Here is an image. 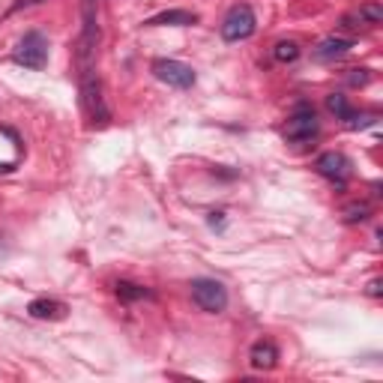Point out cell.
<instances>
[{"mask_svg": "<svg viewBox=\"0 0 383 383\" xmlns=\"http://www.w3.org/2000/svg\"><path fill=\"white\" fill-rule=\"evenodd\" d=\"M315 168H318L320 177H327L329 183H336V186H345L347 177H350V162H347V156H345V153H336V150H329V153L318 156Z\"/></svg>", "mask_w": 383, "mask_h": 383, "instance_id": "obj_7", "label": "cell"}, {"mask_svg": "<svg viewBox=\"0 0 383 383\" xmlns=\"http://www.w3.org/2000/svg\"><path fill=\"white\" fill-rule=\"evenodd\" d=\"M198 22V15L195 13H189V9H168V13H159L153 18H147V27H189V24H195Z\"/></svg>", "mask_w": 383, "mask_h": 383, "instance_id": "obj_10", "label": "cell"}, {"mask_svg": "<svg viewBox=\"0 0 383 383\" xmlns=\"http://www.w3.org/2000/svg\"><path fill=\"white\" fill-rule=\"evenodd\" d=\"M153 75L162 84L177 87V90H189L192 84H195V72H192V66H186L183 60H168V57L156 60V63H153Z\"/></svg>", "mask_w": 383, "mask_h": 383, "instance_id": "obj_6", "label": "cell"}, {"mask_svg": "<svg viewBox=\"0 0 383 383\" xmlns=\"http://www.w3.org/2000/svg\"><path fill=\"white\" fill-rule=\"evenodd\" d=\"M368 216H371V204H366V201L345 207V221H350V225H357V221H366Z\"/></svg>", "mask_w": 383, "mask_h": 383, "instance_id": "obj_16", "label": "cell"}, {"mask_svg": "<svg viewBox=\"0 0 383 383\" xmlns=\"http://www.w3.org/2000/svg\"><path fill=\"white\" fill-rule=\"evenodd\" d=\"M81 105L93 126H105L111 120V111L102 96V81H99V75L93 69H81Z\"/></svg>", "mask_w": 383, "mask_h": 383, "instance_id": "obj_1", "label": "cell"}, {"mask_svg": "<svg viewBox=\"0 0 383 383\" xmlns=\"http://www.w3.org/2000/svg\"><path fill=\"white\" fill-rule=\"evenodd\" d=\"M249 362L255 366L258 371H269V368H276V362H279V347L273 345L269 338H260L251 345L249 350Z\"/></svg>", "mask_w": 383, "mask_h": 383, "instance_id": "obj_9", "label": "cell"}, {"mask_svg": "<svg viewBox=\"0 0 383 383\" xmlns=\"http://www.w3.org/2000/svg\"><path fill=\"white\" fill-rule=\"evenodd\" d=\"M114 290H117V297L123 302H135V299H150V297H153L144 285H135V281H117Z\"/></svg>", "mask_w": 383, "mask_h": 383, "instance_id": "obj_13", "label": "cell"}, {"mask_svg": "<svg viewBox=\"0 0 383 383\" xmlns=\"http://www.w3.org/2000/svg\"><path fill=\"white\" fill-rule=\"evenodd\" d=\"M380 294H383L380 279H371V281H368V297H380Z\"/></svg>", "mask_w": 383, "mask_h": 383, "instance_id": "obj_18", "label": "cell"}, {"mask_svg": "<svg viewBox=\"0 0 383 383\" xmlns=\"http://www.w3.org/2000/svg\"><path fill=\"white\" fill-rule=\"evenodd\" d=\"M27 315L36 318V320H60L66 315V306L60 299H48V297H39L27 306Z\"/></svg>", "mask_w": 383, "mask_h": 383, "instance_id": "obj_11", "label": "cell"}, {"mask_svg": "<svg viewBox=\"0 0 383 383\" xmlns=\"http://www.w3.org/2000/svg\"><path fill=\"white\" fill-rule=\"evenodd\" d=\"M13 60L24 69H45V63H48V39L39 33V30H30V33H24L22 39H18Z\"/></svg>", "mask_w": 383, "mask_h": 383, "instance_id": "obj_2", "label": "cell"}, {"mask_svg": "<svg viewBox=\"0 0 383 383\" xmlns=\"http://www.w3.org/2000/svg\"><path fill=\"white\" fill-rule=\"evenodd\" d=\"M221 216H225V213H213V219H210V225H213V228H216V225H221Z\"/></svg>", "mask_w": 383, "mask_h": 383, "instance_id": "obj_19", "label": "cell"}, {"mask_svg": "<svg viewBox=\"0 0 383 383\" xmlns=\"http://www.w3.org/2000/svg\"><path fill=\"white\" fill-rule=\"evenodd\" d=\"M350 48H354V42H350V39L327 36V39H320V42H318L315 57H318V60H338V57H345Z\"/></svg>", "mask_w": 383, "mask_h": 383, "instance_id": "obj_12", "label": "cell"}, {"mask_svg": "<svg viewBox=\"0 0 383 383\" xmlns=\"http://www.w3.org/2000/svg\"><path fill=\"white\" fill-rule=\"evenodd\" d=\"M192 299L198 302V308L210 311V315H219L228 306V290L216 279H195L192 281Z\"/></svg>", "mask_w": 383, "mask_h": 383, "instance_id": "obj_5", "label": "cell"}, {"mask_svg": "<svg viewBox=\"0 0 383 383\" xmlns=\"http://www.w3.org/2000/svg\"><path fill=\"white\" fill-rule=\"evenodd\" d=\"M255 27H258V22H255L251 6L237 3V6H230V13L225 15V22H221V39H225V42H243V39L255 33Z\"/></svg>", "mask_w": 383, "mask_h": 383, "instance_id": "obj_3", "label": "cell"}, {"mask_svg": "<svg viewBox=\"0 0 383 383\" xmlns=\"http://www.w3.org/2000/svg\"><path fill=\"white\" fill-rule=\"evenodd\" d=\"M368 81H371L368 69H350V75H347V84L350 87H362V84H368Z\"/></svg>", "mask_w": 383, "mask_h": 383, "instance_id": "obj_17", "label": "cell"}, {"mask_svg": "<svg viewBox=\"0 0 383 383\" xmlns=\"http://www.w3.org/2000/svg\"><path fill=\"white\" fill-rule=\"evenodd\" d=\"M318 129H320V123H318L315 108L299 102L294 108V114L288 117V123H285V138L294 141V144H306V141H311L318 135Z\"/></svg>", "mask_w": 383, "mask_h": 383, "instance_id": "obj_4", "label": "cell"}, {"mask_svg": "<svg viewBox=\"0 0 383 383\" xmlns=\"http://www.w3.org/2000/svg\"><path fill=\"white\" fill-rule=\"evenodd\" d=\"M383 22V6L380 3H366V6H359L357 13H350V15H345L341 18V27L345 30H357V27H375V24H380Z\"/></svg>", "mask_w": 383, "mask_h": 383, "instance_id": "obj_8", "label": "cell"}, {"mask_svg": "<svg viewBox=\"0 0 383 383\" xmlns=\"http://www.w3.org/2000/svg\"><path fill=\"white\" fill-rule=\"evenodd\" d=\"M327 108L332 111V114H336L338 120H350L357 114L354 108H350V102H347V96H341V93H329L327 96Z\"/></svg>", "mask_w": 383, "mask_h": 383, "instance_id": "obj_14", "label": "cell"}, {"mask_svg": "<svg viewBox=\"0 0 383 383\" xmlns=\"http://www.w3.org/2000/svg\"><path fill=\"white\" fill-rule=\"evenodd\" d=\"M273 57L279 60V63H294V60L299 57V45L294 42V39H285V42H276V48H273Z\"/></svg>", "mask_w": 383, "mask_h": 383, "instance_id": "obj_15", "label": "cell"}]
</instances>
